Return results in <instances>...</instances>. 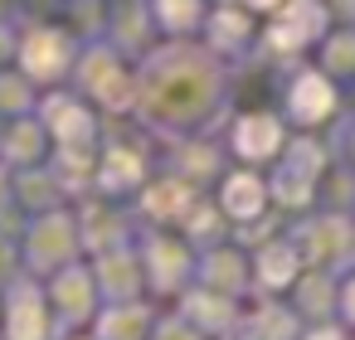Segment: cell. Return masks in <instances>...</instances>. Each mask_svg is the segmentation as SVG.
Listing matches in <instances>:
<instances>
[{"label": "cell", "instance_id": "obj_1", "mask_svg": "<svg viewBox=\"0 0 355 340\" xmlns=\"http://www.w3.org/2000/svg\"><path fill=\"white\" fill-rule=\"evenodd\" d=\"M234 204L248 209V204H253V185H234Z\"/></svg>", "mask_w": 355, "mask_h": 340}]
</instances>
